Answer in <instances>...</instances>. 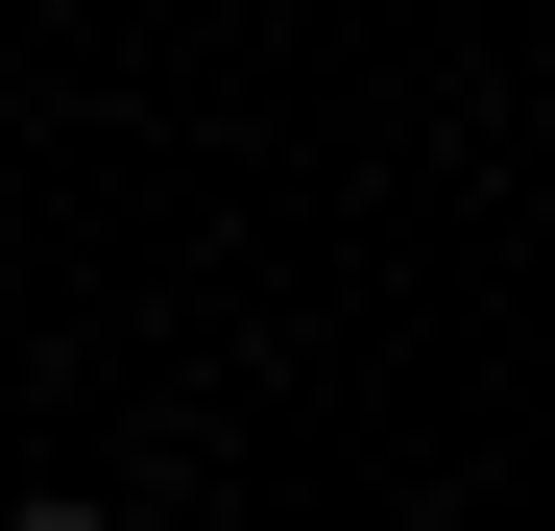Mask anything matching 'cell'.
<instances>
[{
  "mask_svg": "<svg viewBox=\"0 0 555 531\" xmlns=\"http://www.w3.org/2000/svg\"><path fill=\"white\" fill-rule=\"evenodd\" d=\"M0 531H98V507H0Z\"/></svg>",
  "mask_w": 555,
  "mask_h": 531,
  "instance_id": "1",
  "label": "cell"
}]
</instances>
